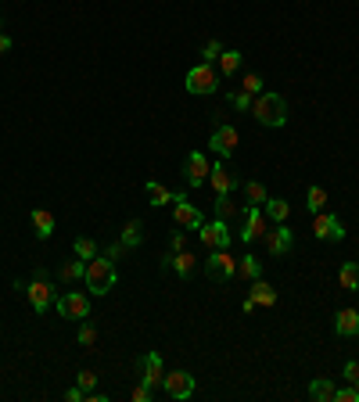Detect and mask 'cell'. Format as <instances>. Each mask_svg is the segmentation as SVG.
Segmentation results:
<instances>
[{"mask_svg": "<svg viewBox=\"0 0 359 402\" xmlns=\"http://www.w3.org/2000/svg\"><path fill=\"white\" fill-rule=\"evenodd\" d=\"M83 284H87V291L97 295V298L108 295L111 287L118 284V269H115V262H111V259H101V255L90 259V262H87V273H83Z\"/></svg>", "mask_w": 359, "mask_h": 402, "instance_id": "6da1fadb", "label": "cell"}, {"mask_svg": "<svg viewBox=\"0 0 359 402\" xmlns=\"http://www.w3.org/2000/svg\"><path fill=\"white\" fill-rule=\"evenodd\" d=\"M252 115H255L259 126L277 130V126L287 123V101H284L280 94H266V90H263V94L252 101Z\"/></svg>", "mask_w": 359, "mask_h": 402, "instance_id": "7a4b0ae2", "label": "cell"}, {"mask_svg": "<svg viewBox=\"0 0 359 402\" xmlns=\"http://www.w3.org/2000/svg\"><path fill=\"white\" fill-rule=\"evenodd\" d=\"M184 86H187V94H194V97H205V94H216L219 90V72L212 69V65H194V69H187V76H184Z\"/></svg>", "mask_w": 359, "mask_h": 402, "instance_id": "3957f363", "label": "cell"}, {"mask_svg": "<svg viewBox=\"0 0 359 402\" xmlns=\"http://www.w3.org/2000/svg\"><path fill=\"white\" fill-rule=\"evenodd\" d=\"M54 306H57V316L83 323L90 316V291H65L62 298H54Z\"/></svg>", "mask_w": 359, "mask_h": 402, "instance_id": "277c9868", "label": "cell"}, {"mask_svg": "<svg viewBox=\"0 0 359 402\" xmlns=\"http://www.w3.org/2000/svg\"><path fill=\"white\" fill-rule=\"evenodd\" d=\"M237 144H241V133H237V126L230 123H216L212 126V137H209V151L219 155V158H230L237 151Z\"/></svg>", "mask_w": 359, "mask_h": 402, "instance_id": "5b68a950", "label": "cell"}, {"mask_svg": "<svg viewBox=\"0 0 359 402\" xmlns=\"http://www.w3.org/2000/svg\"><path fill=\"white\" fill-rule=\"evenodd\" d=\"M172 219H176V226H184V230H198L205 223L201 208L187 194H172Z\"/></svg>", "mask_w": 359, "mask_h": 402, "instance_id": "8992f818", "label": "cell"}, {"mask_svg": "<svg viewBox=\"0 0 359 402\" xmlns=\"http://www.w3.org/2000/svg\"><path fill=\"white\" fill-rule=\"evenodd\" d=\"M162 391H165L172 402L191 398V395H194V374H187V370H169V374L162 377Z\"/></svg>", "mask_w": 359, "mask_h": 402, "instance_id": "52a82bcc", "label": "cell"}, {"mask_svg": "<svg viewBox=\"0 0 359 402\" xmlns=\"http://www.w3.org/2000/svg\"><path fill=\"white\" fill-rule=\"evenodd\" d=\"M313 238L316 241H327V245H338V241H345V223L338 216H331V212H316Z\"/></svg>", "mask_w": 359, "mask_h": 402, "instance_id": "ba28073f", "label": "cell"}, {"mask_svg": "<svg viewBox=\"0 0 359 402\" xmlns=\"http://www.w3.org/2000/svg\"><path fill=\"white\" fill-rule=\"evenodd\" d=\"M198 238H201V245H205L209 252H212V248H230V241H233L230 223H223V219L201 223V226H198Z\"/></svg>", "mask_w": 359, "mask_h": 402, "instance_id": "9c48e42d", "label": "cell"}, {"mask_svg": "<svg viewBox=\"0 0 359 402\" xmlns=\"http://www.w3.org/2000/svg\"><path fill=\"white\" fill-rule=\"evenodd\" d=\"M263 241H266V252L273 259H284L294 248V230H287L284 223H277L273 230H266V234H263Z\"/></svg>", "mask_w": 359, "mask_h": 402, "instance_id": "30bf717a", "label": "cell"}, {"mask_svg": "<svg viewBox=\"0 0 359 402\" xmlns=\"http://www.w3.org/2000/svg\"><path fill=\"white\" fill-rule=\"evenodd\" d=\"M26 298H29V306H33L36 313H47V309L54 306V287H50V280H47V277H33V284H26Z\"/></svg>", "mask_w": 359, "mask_h": 402, "instance_id": "8fae6325", "label": "cell"}, {"mask_svg": "<svg viewBox=\"0 0 359 402\" xmlns=\"http://www.w3.org/2000/svg\"><path fill=\"white\" fill-rule=\"evenodd\" d=\"M241 216H245V226H241V241H245V245L259 241V238L266 234V212H263L259 205H245V208H241Z\"/></svg>", "mask_w": 359, "mask_h": 402, "instance_id": "7c38bea8", "label": "cell"}, {"mask_svg": "<svg viewBox=\"0 0 359 402\" xmlns=\"http://www.w3.org/2000/svg\"><path fill=\"white\" fill-rule=\"evenodd\" d=\"M209 277L212 280H233L237 277V259L226 248H212L209 252Z\"/></svg>", "mask_w": 359, "mask_h": 402, "instance_id": "4fadbf2b", "label": "cell"}, {"mask_svg": "<svg viewBox=\"0 0 359 402\" xmlns=\"http://www.w3.org/2000/svg\"><path fill=\"white\" fill-rule=\"evenodd\" d=\"M137 370H140V381L155 391V388H162V377H165V363H162V356L158 352H144L140 359H137Z\"/></svg>", "mask_w": 359, "mask_h": 402, "instance_id": "5bb4252c", "label": "cell"}, {"mask_svg": "<svg viewBox=\"0 0 359 402\" xmlns=\"http://www.w3.org/2000/svg\"><path fill=\"white\" fill-rule=\"evenodd\" d=\"M209 184H212L216 194H233V191H237V172H230L226 162H216V165L209 169Z\"/></svg>", "mask_w": 359, "mask_h": 402, "instance_id": "9a60e30c", "label": "cell"}, {"mask_svg": "<svg viewBox=\"0 0 359 402\" xmlns=\"http://www.w3.org/2000/svg\"><path fill=\"white\" fill-rule=\"evenodd\" d=\"M209 169H212L209 158H205L201 151H191V155H187V165H184L187 184H191V187H205V184H209Z\"/></svg>", "mask_w": 359, "mask_h": 402, "instance_id": "2e32d148", "label": "cell"}, {"mask_svg": "<svg viewBox=\"0 0 359 402\" xmlns=\"http://www.w3.org/2000/svg\"><path fill=\"white\" fill-rule=\"evenodd\" d=\"M162 262H165V266H169V269H172L176 277H184V280H187V277H191V273L198 269V259H194V255H191L187 248H184V252H169V255H165Z\"/></svg>", "mask_w": 359, "mask_h": 402, "instance_id": "e0dca14e", "label": "cell"}, {"mask_svg": "<svg viewBox=\"0 0 359 402\" xmlns=\"http://www.w3.org/2000/svg\"><path fill=\"white\" fill-rule=\"evenodd\" d=\"M334 334L338 337H359V313L355 309H341L334 316Z\"/></svg>", "mask_w": 359, "mask_h": 402, "instance_id": "ac0fdd59", "label": "cell"}, {"mask_svg": "<svg viewBox=\"0 0 359 402\" xmlns=\"http://www.w3.org/2000/svg\"><path fill=\"white\" fill-rule=\"evenodd\" d=\"M29 223H33V230H36V238H40V241H50V234H54V212H47V208H33Z\"/></svg>", "mask_w": 359, "mask_h": 402, "instance_id": "d6986e66", "label": "cell"}, {"mask_svg": "<svg viewBox=\"0 0 359 402\" xmlns=\"http://www.w3.org/2000/svg\"><path fill=\"white\" fill-rule=\"evenodd\" d=\"M248 295L255 298V306H266V309H270V306H277V287H270L263 277H259V280H252Z\"/></svg>", "mask_w": 359, "mask_h": 402, "instance_id": "ffe728a7", "label": "cell"}, {"mask_svg": "<svg viewBox=\"0 0 359 402\" xmlns=\"http://www.w3.org/2000/svg\"><path fill=\"white\" fill-rule=\"evenodd\" d=\"M237 277H245L248 284L259 280L263 277V259L259 255H241V259H237Z\"/></svg>", "mask_w": 359, "mask_h": 402, "instance_id": "44dd1931", "label": "cell"}, {"mask_svg": "<svg viewBox=\"0 0 359 402\" xmlns=\"http://www.w3.org/2000/svg\"><path fill=\"white\" fill-rule=\"evenodd\" d=\"M338 287H341V291H359V262H341Z\"/></svg>", "mask_w": 359, "mask_h": 402, "instance_id": "7402d4cb", "label": "cell"}, {"mask_svg": "<svg viewBox=\"0 0 359 402\" xmlns=\"http://www.w3.org/2000/svg\"><path fill=\"white\" fill-rule=\"evenodd\" d=\"M237 201H233V194H216V219H223V223H233L237 219Z\"/></svg>", "mask_w": 359, "mask_h": 402, "instance_id": "603a6c76", "label": "cell"}, {"mask_svg": "<svg viewBox=\"0 0 359 402\" xmlns=\"http://www.w3.org/2000/svg\"><path fill=\"white\" fill-rule=\"evenodd\" d=\"M309 398H313V402H334V384H331L327 377L309 381Z\"/></svg>", "mask_w": 359, "mask_h": 402, "instance_id": "cb8c5ba5", "label": "cell"}, {"mask_svg": "<svg viewBox=\"0 0 359 402\" xmlns=\"http://www.w3.org/2000/svg\"><path fill=\"white\" fill-rule=\"evenodd\" d=\"M118 241H123L126 248H140V241H144V223H140V219H130Z\"/></svg>", "mask_w": 359, "mask_h": 402, "instance_id": "d4e9b609", "label": "cell"}, {"mask_svg": "<svg viewBox=\"0 0 359 402\" xmlns=\"http://www.w3.org/2000/svg\"><path fill=\"white\" fill-rule=\"evenodd\" d=\"M263 212H266V219H273V223H284V219H287V212H291V205H287L284 198H266Z\"/></svg>", "mask_w": 359, "mask_h": 402, "instance_id": "484cf974", "label": "cell"}, {"mask_svg": "<svg viewBox=\"0 0 359 402\" xmlns=\"http://www.w3.org/2000/svg\"><path fill=\"white\" fill-rule=\"evenodd\" d=\"M241 62H245L241 50H223V54H219V72H223V76H233L237 69H241Z\"/></svg>", "mask_w": 359, "mask_h": 402, "instance_id": "4316f807", "label": "cell"}, {"mask_svg": "<svg viewBox=\"0 0 359 402\" xmlns=\"http://www.w3.org/2000/svg\"><path fill=\"white\" fill-rule=\"evenodd\" d=\"M83 273H87V262H83V259H72V262H65L62 269H57V277H62L65 284H79Z\"/></svg>", "mask_w": 359, "mask_h": 402, "instance_id": "83f0119b", "label": "cell"}, {"mask_svg": "<svg viewBox=\"0 0 359 402\" xmlns=\"http://www.w3.org/2000/svg\"><path fill=\"white\" fill-rule=\"evenodd\" d=\"M241 187H245V201H248V205H259V208L266 205V198H270V194H266V187H263L259 180H245Z\"/></svg>", "mask_w": 359, "mask_h": 402, "instance_id": "f1b7e54d", "label": "cell"}, {"mask_svg": "<svg viewBox=\"0 0 359 402\" xmlns=\"http://www.w3.org/2000/svg\"><path fill=\"white\" fill-rule=\"evenodd\" d=\"M144 191H148V198H151V205H155V208L172 201V191H169V187H162L158 180H148V184H144Z\"/></svg>", "mask_w": 359, "mask_h": 402, "instance_id": "f546056e", "label": "cell"}, {"mask_svg": "<svg viewBox=\"0 0 359 402\" xmlns=\"http://www.w3.org/2000/svg\"><path fill=\"white\" fill-rule=\"evenodd\" d=\"M72 252H76V259L90 262V259H97V241H90V238H76V241H72Z\"/></svg>", "mask_w": 359, "mask_h": 402, "instance_id": "4dcf8cb0", "label": "cell"}, {"mask_svg": "<svg viewBox=\"0 0 359 402\" xmlns=\"http://www.w3.org/2000/svg\"><path fill=\"white\" fill-rule=\"evenodd\" d=\"M324 205H327V191L324 187H309L306 191V208L316 216V212H324Z\"/></svg>", "mask_w": 359, "mask_h": 402, "instance_id": "1f68e13d", "label": "cell"}, {"mask_svg": "<svg viewBox=\"0 0 359 402\" xmlns=\"http://www.w3.org/2000/svg\"><path fill=\"white\" fill-rule=\"evenodd\" d=\"M226 101H230L237 111H252V101H255V97H252V94H245L241 86H237V90H230V97H226Z\"/></svg>", "mask_w": 359, "mask_h": 402, "instance_id": "d6a6232c", "label": "cell"}, {"mask_svg": "<svg viewBox=\"0 0 359 402\" xmlns=\"http://www.w3.org/2000/svg\"><path fill=\"white\" fill-rule=\"evenodd\" d=\"M241 90H245V94H252V97H259V94L266 90V86H263V76H259V72H245Z\"/></svg>", "mask_w": 359, "mask_h": 402, "instance_id": "836d02e7", "label": "cell"}, {"mask_svg": "<svg viewBox=\"0 0 359 402\" xmlns=\"http://www.w3.org/2000/svg\"><path fill=\"white\" fill-rule=\"evenodd\" d=\"M219 54H223V43H219V40H209V43L201 47V57H205V65L219 62Z\"/></svg>", "mask_w": 359, "mask_h": 402, "instance_id": "e575fe53", "label": "cell"}, {"mask_svg": "<svg viewBox=\"0 0 359 402\" xmlns=\"http://www.w3.org/2000/svg\"><path fill=\"white\" fill-rule=\"evenodd\" d=\"M76 341L83 345V349H90V345L97 341V327H94V323H83V327H79V334H76Z\"/></svg>", "mask_w": 359, "mask_h": 402, "instance_id": "d590c367", "label": "cell"}, {"mask_svg": "<svg viewBox=\"0 0 359 402\" xmlns=\"http://www.w3.org/2000/svg\"><path fill=\"white\" fill-rule=\"evenodd\" d=\"M76 384H79L83 391H94V388H97V374H94V370H83V374H76Z\"/></svg>", "mask_w": 359, "mask_h": 402, "instance_id": "8d00e7d4", "label": "cell"}, {"mask_svg": "<svg viewBox=\"0 0 359 402\" xmlns=\"http://www.w3.org/2000/svg\"><path fill=\"white\" fill-rule=\"evenodd\" d=\"M130 402H151V388L140 381V384H133L130 388Z\"/></svg>", "mask_w": 359, "mask_h": 402, "instance_id": "74e56055", "label": "cell"}, {"mask_svg": "<svg viewBox=\"0 0 359 402\" xmlns=\"http://www.w3.org/2000/svg\"><path fill=\"white\" fill-rule=\"evenodd\" d=\"M334 402H359L355 384H348V388H334Z\"/></svg>", "mask_w": 359, "mask_h": 402, "instance_id": "f35d334b", "label": "cell"}, {"mask_svg": "<svg viewBox=\"0 0 359 402\" xmlns=\"http://www.w3.org/2000/svg\"><path fill=\"white\" fill-rule=\"evenodd\" d=\"M83 398H87V391H83L79 384H72V388L65 391V402H83Z\"/></svg>", "mask_w": 359, "mask_h": 402, "instance_id": "ab89813d", "label": "cell"}, {"mask_svg": "<svg viewBox=\"0 0 359 402\" xmlns=\"http://www.w3.org/2000/svg\"><path fill=\"white\" fill-rule=\"evenodd\" d=\"M341 374H345V381H348V384H352V381H355V377H359V363H355V359H348V363H345V370H341Z\"/></svg>", "mask_w": 359, "mask_h": 402, "instance_id": "60d3db41", "label": "cell"}, {"mask_svg": "<svg viewBox=\"0 0 359 402\" xmlns=\"http://www.w3.org/2000/svg\"><path fill=\"white\" fill-rule=\"evenodd\" d=\"M123 252H126V245H123V241H115V245H108V252H104V259H111V262H115V259H118V255H123Z\"/></svg>", "mask_w": 359, "mask_h": 402, "instance_id": "b9f144b4", "label": "cell"}, {"mask_svg": "<svg viewBox=\"0 0 359 402\" xmlns=\"http://www.w3.org/2000/svg\"><path fill=\"white\" fill-rule=\"evenodd\" d=\"M187 248V238L184 234H172V252H184Z\"/></svg>", "mask_w": 359, "mask_h": 402, "instance_id": "7bdbcfd3", "label": "cell"}, {"mask_svg": "<svg viewBox=\"0 0 359 402\" xmlns=\"http://www.w3.org/2000/svg\"><path fill=\"white\" fill-rule=\"evenodd\" d=\"M8 50H11V36L0 29V54H8Z\"/></svg>", "mask_w": 359, "mask_h": 402, "instance_id": "ee69618b", "label": "cell"}, {"mask_svg": "<svg viewBox=\"0 0 359 402\" xmlns=\"http://www.w3.org/2000/svg\"><path fill=\"white\" fill-rule=\"evenodd\" d=\"M352 384H355V391H359V377H355V381H352Z\"/></svg>", "mask_w": 359, "mask_h": 402, "instance_id": "f6af8a7d", "label": "cell"}, {"mask_svg": "<svg viewBox=\"0 0 359 402\" xmlns=\"http://www.w3.org/2000/svg\"><path fill=\"white\" fill-rule=\"evenodd\" d=\"M0 29H4V18H0Z\"/></svg>", "mask_w": 359, "mask_h": 402, "instance_id": "bcb514c9", "label": "cell"}]
</instances>
